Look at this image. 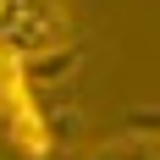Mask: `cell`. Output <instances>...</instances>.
<instances>
[{
  "label": "cell",
  "instance_id": "obj_1",
  "mask_svg": "<svg viewBox=\"0 0 160 160\" xmlns=\"http://www.w3.org/2000/svg\"><path fill=\"white\" fill-rule=\"evenodd\" d=\"M0 50L22 66L72 50V17L61 0H0Z\"/></svg>",
  "mask_w": 160,
  "mask_h": 160
},
{
  "label": "cell",
  "instance_id": "obj_2",
  "mask_svg": "<svg viewBox=\"0 0 160 160\" xmlns=\"http://www.w3.org/2000/svg\"><path fill=\"white\" fill-rule=\"evenodd\" d=\"M88 160H160V138H149V132H122L111 144H99Z\"/></svg>",
  "mask_w": 160,
  "mask_h": 160
}]
</instances>
